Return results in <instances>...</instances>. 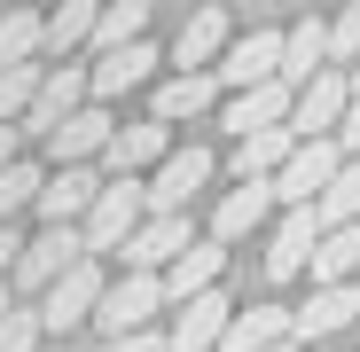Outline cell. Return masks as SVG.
<instances>
[{
	"label": "cell",
	"instance_id": "2",
	"mask_svg": "<svg viewBox=\"0 0 360 352\" xmlns=\"http://www.w3.org/2000/svg\"><path fill=\"white\" fill-rule=\"evenodd\" d=\"M165 306H172V298H165V274H117V282L102 289L94 329H102V344L141 337V329H157V313H165Z\"/></svg>",
	"mask_w": 360,
	"mask_h": 352
},
{
	"label": "cell",
	"instance_id": "29",
	"mask_svg": "<svg viewBox=\"0 0 360 352\" xmlns=\"http://www.w3.org/2000/svg\"><path fill=\"white\" fill-rule=\"evenodd\" d=\"M47 172H55V164H39V157H24V164H8V172H0V227H16V211H39Z\"/></svg>",
	"mask_w": 360,
	"mask_h": 352
},
{
	"label": "cell",
	"instance_id": "15",
	"mask_svg": "<svg viewBox=\"0 0 360 352\" xmlns=\"http://www.w3.org/2000/svg\"><path fill=\"white\" fill-rule=\"evenodd\" d=\"M345 110H352V71H321L314 86H297V110H290V133H297V141H337Z\"/></svg>",
	"mask_w": 360,
	"mask_h": 352
},
{
	"label": "cell",
	"instance_id": "7",
	"mask_svg": "<svg viewBox=\"0 0 360 352\" xmlns=\"http://www.w3.org/2000/svg\"><path fill=\"white\" fill-rule=\"evenodd\" d=\"M117 274L102 266V259H86V266H71L63 282H55L47 289V298H39V321L55 329V337H63V329H94V313H102V289H110Z\"/></svg>",
	"mask_w": 360,
	"mask_h": 352
},
{
	"label": "cell",
	"instance_id": "33",
	"mask_svg": "<svg viewBox=\"0 0 360 352\" xmlns=\"http://www.w3.org/2000/svg\"><path fill=\"white\" fill-rule=\"evenodd\" d=\"M39 337H47L39 306H16L8 321H0V352H39Z\"/></svg>",
	"mask_w": 360,
	"mask_h": 352
},
{
	"label": "cell",
	"instance_id": "9",
	"mask_svg": "<svg viewBox=\"0 0 360 352\" xmlns=\"http://www.w3.org/2000/svg\"><path fill=\"white\" fill-rule=\"evenodd\" d=\"M196 243H204L196 219H141V227H134V243L117 251V274H172L180 251H196Z\"/></svg>",
	"mask_w": 360,
	"mask_h": 352
},
{
	"label": "cell",
	"instance_id": "3",
	"mask_svg": "<svg viewBox=\"0 0 360 352\" xmlns=\"http://www.w3.org/2000/svg\"><path fill=\"white\" fill-rule=\"evenodd\" d=\"M141 219H149V181H110L79 235H86V251H94V259H117V251L134 243V227H141Z\"/></svg>",
	"mask_w": 360,
	"mask_h": 352
},
{
	"label": "cell",
	"instance_id": "30",
	"mask_svg": "<svg viewBox=\"0 0 360 352\" xmlns=\"http://www.w3.org/2000/svg\"><path fill=\"white\" fill-rule=\"evenodd\" d=\"M134 39H149V0H110L102 24H94V55H117Z\"/></svg>",
	"mask_w": 360,
	"mask_h": 352
},
{
	"label": "cell",
	"instance_id": "1",
	"mask_svg": "<svg viewBox=\"0 0 360 352\" xmlns=\"http://www.w3.org/2000/svg\"><path fill=\"white\" fill-rule=\"evenodd\" d=\"M212 172H219V157H212L204 141L172 149V157L149 172V219H188V211H196V196L212 188Z\"/></svg>",
	"mask_w": 360,
	"mask_h": 352
},
{
	"label": "cell",
	"instance_id": "22",
	"mask_svg": "<svg viewBox=\"0 0 360 352\" xmlns=\"http://www.w3.org/2000/svg\"><path fill=\"white\" fill-rule=\"evenodd\" d=\"M290 329H297V306L259 298V306H243V313H235V329L219 337V352H274V344H290Z\"/></svg>",
	"mask_w": 360,
	"mask_h": 352
},
{
	"label": "cell",
	"instance_id": "34",
	"mask_svg": "<svg viewBox=\"0 0 360 352\" xmlns=\"http://www.w3.org/2000/svg\"><path fill=\"white\" fill-rule=\"evenodd\" d=\"M102 352H172V329H141V337H117Z\"/></svg>",
	"mask_w": 360,
	"mask_h": 352
},
{
	"label": "cell",
	"instance_id": "21",
	"mask_svg": "<svg viewBox=\"0 0 360 352\" xmlns=\"http://www.w3.org/2000/svg\"><path fill=\"white\" fill-rule=\"evenodd\" d=\"M360 321V282H345V289H314L306 306H297V329H290V344L306 352V344H321V337H345Z\"/></svg>",
	"mask_w": 360,
	"mask_h": 352
},
{
	"label": "cell",
	"instance_id": "37",
	"mask_svg": "<svg viewBox=\"0 0 360 352\" xmlns=\"http://www.w3.org/2000/svg\"><path fill=\"white\" fill-rule=\"evenodd\" d=\"M24 164V126H0V172Z\"/></svg>",
	"mask_w": 360,
	"mask_h": 352
},
{
	"label": "cell",
	"instance_id": "31",
	"mask_svg": "<svg viewBox=\"0 0 360 352\" xmlns=\"http://www.w3.org/2000/svg\"><path fill=\"white\" fill-rule=\"evenodd\" d=\"M314 211H321V227H360V157H345V172L329 181V196Z\"/></svg>",
	"mask_w": 360,
	"mask_h": 352
},
{
	"label": "cell",
	"instance_id": "14",
	"mask_svg": "<svg viewBox=\"0 0 360 352\" xmlns=\"http://www.w3.org/2000/svg\"><path fill=\"white\" fill-rule=\"evenodd\" d=\"M321 211H282L274 235H266V282H297V274H314V251H321Z\"/></svg>",
	"mask_w": 360,
	"mask_h": 352
},
{
	"label": "cell",
	"instance_id": "39",
	"mask_svg": "<svg viewBox=\"0 0 360 352\" xmlns=\"http://www.w3.org/2000/svg\"><path fill=\"white\" fill-rule=\"evenodd\" d=\"M274 352H297V344H274Z\"/></svg>",
	"mask_w": 360,
	"mask_h": 352
},
{
	"label": "cell",
	"instance_id": "10",
	"mask_svg": "<svg viewBox=\"0 0 360 352\" xmlns=\"http://www.w3.org/2000/svg\"><path fill=\"white\" fill-rule=\"evenodd\" d=\"M227 47H235V16L219 0H204V8H188L180 32H172V71H219Z\"/></svg>",
	"mask_w": 360,
	"mask_h": 352
},
{
	"label": "cell",
	"instance_id": "11",
	"mask_svg": "<svg viewBox=\"0 0 360 352\" xmlns=\"http://www.w3.org/2000/svg\"><path fill=\"white\" fill-rule=\"evenodd\" d=\"M117 126H126V117H117L110 102H86L79 117H63V126L47 133L55 172H63V164H102V157H110V141H117Z\"/></svg>",
	"mask_w": 360,
	"mask_h": 352
},
{
	"label": "cell",
	"instance_id": "16",
	"mask_svg": "<svg viewBox=\"0 0 360 352\" xmlns=\"http://www.w3.org/2000/svg\"><path fill=\"white\" fill-rule=\"evenodd\" d=\"M274 211H282V204H274V181H235V188L212 204V243H227V251H235V243H251V235H259Z\"/></svg>",
	"mask_w": 360,
	"mask_h": 352
},
{
	"label": "cell",
	"instance_id": "6",
	"mask_svg": "<svg viewBox=\"0 0 360 352\" xmlns=\"http://www.w3.org/2000/svg\"><path fill=\"white\" fill-rule=\"evenodd\" d=\"M227 94H251V86H274L282 79V24H251V32H235V47L219 55V71H212Z\"/></svg>",
	"mask_w": 360,
	"mask_h": 352
},
{
	"label": "cell",
	"instance_id": "20",
	"mask_svg": "<svg viewBox=\"0 0 360 352\" xmlns=\"http://www.w3.org/2000/svg\"><path fill=\"white\" fill-rule=\"evenodd\" d=\"M157 63H172V47H157V39H134V47H117V55H94V102H117V94H134V86H157Z\"/></svg>",
	"mask_w": 360,
	"mask_h": 352
},
{
	"label": "cell",
	"instance_id": "17",
	"mask_svg": "<svg viewBox=\"0 0 360 352\" xmlns=\"http://www.w3.org/2000/svg\"><path fill=\"white\" fill-rule=\"evenodd\" d=\"M290 110H297V86L274 79V86H251V94H227V102H219V126H227L235 141H251V133L290 126Z\"/></svg>",
	"mask_w": 360,
	"mask_h": 352
},
{
	"label": "cell",
	"instance_id": "25",
	"mask_svg": "<svg viewBox=\"0 0 360 352\" xmlns=\"http://www.w3.org/2000/svg\"><path fill=\"white\" fill-rule=\"evenodd\" d=\"M47 63V16L8 8L0 16V71H39Z\"/></svg>",
	"mask_w": 360,
	"mask_h": 352
},
{
	"label": "cell",
	"instance_id": "28",
	"mask_svg": "<svg viewBox=\"0 0 360 352\" xmlns=\"http://www.w3.org/2000/svg\"><path fill=\"white\" fill-rule=\"evenodd\" d=\"M360 274V227H329L314 251V289H345Z\"/></svg>",
	"mask_w": 360,
	"mask_h": 352
},
{
	"label": "cell",
	"instance_id": "18",
	"mask_svg": "<svg viewBox=\"0 0 360 352\" xmlns=\"http://www.w3.org/2000/svg\"><path fill=\"white\" fill-rule=\"evenodd\" d=\"M172 149H180V141H172V126H157V117H134V126H117V141H110L102 172H110V181H141V172H157Z\"/></svg>",
	"mask_w": 360,
	"mask_h": 352
},
{
	"label": "cell",
	"instance_id": "23",
	"mask_svg": "<svg viewBox=\"0 0 360 352\" xmlns=\"http://www.w3.org/2000/svg\"><path fill=\"white\" fill-rule=\"evenodd\" d=\"M321 71H337V63H329V24H321V16L282 24V79H290V86H314Z\"/></svg>",
	"mask_w": 360,
	"mask_h": 352
},
{
	"label": "cell",
	"instance_id": "35",
	"mask_svg": "<svg viewBox=\"0 0 360 352\" xmlns=\"http://www.w3.org/2000/svg\"><path fill=\"white\" fill-rule=\"evenodd\" d=\"M24 243H32V235H16V227H0V274H8V282H16V266H24Z\"/></svg>",
	"mask_w": 360,
	"mask_h": 352
},
{
	"label": "cell",
	"instance_id": "19",
	"mask_svg": "<svg viewBox=\"0 0 360 352\" xmlns=\"http://www.w3.org/2000/svg\"><path fill=\"white\" fill-rule=\"evenodd\" d=\"M235 306L227 289H204V298H188V306H172V352H219V337L235 329Z\"/></svg>",
	"mask_w": 360,
	"mask_h": 352
},
{
	"label": "cell",
	"instance_id": "38",
	"mask_svg": "<svg viewBox=\"0 0 360 352\" xmlns=\"http://www.w3.org/2000/svg\"><path fill=\"white\" fill-rule=\"evenodd\" d=\"M8 313H16V289H8V282H0V321H8Z\"/></svg>",
	"mask_w": 360,
	"mask_h": 352
},
{
	"label": "cell",
	"instance_id": "13",
	"mask_svg": "<svg viewBox=\"0 0 360 352\" xmlns=\"http://www.w3.org/2000/svg\"><path fill=\"white\" fill-rule=\"evenodd\" d=\"M102 188H110V172H102V164H63V172H47L39 227H86V211L102 204Z\"/></svg>",
	"mask_w": 360,
	"mask_h": 352
},
{
	"label": "cell",
	"instance_id": "26",
	"mask_svg": "<svg viewBox=\"0 0 360 352\" xmlns=\"http://www.w3.org/2000/svg\"><path fill=\"white\" fill-rule=\"evenodd\" d=\"M290 157H297V133H290V126H274V133L235 141V157H227V164H235V181H274Z\"/></svg>",
	"mask_w": 360,
	"mask_h": 352
},
{
	"label": "cell",
	"instance_id": "36",
	"mask_svg": "<svg viewBox=\"0 0 360 352\" xmlns=\"http://www.w3.org/2000/svg\"><path fill=\"white\" fill-rule=\"evenodd\" d=\"M337 149H345V157H360V94H352V110H345V126H337Z\"/></svg>",
	"mask_w": 360,
	"mask_h": 352
},
{
	"label": "cell",
	"instance_id": "5",
	"mask_svg": "<svg viewBox=\"0 0 360 352\" xmlns=\"http://www.w3.org/2000/svg\"><path fill=\"white\" fill-rule=\"evenodd\" d=\"M94 251H86V235L79 227H39L32 243H24V266H16V289L24 298H47L55 282H63L71 266H86Z\"/></svg>",
	"mask_w": 360,
	"mask_h": 352
},
{
	"label": "cell",
	"instance_id": "8",
	"mask_svg": "<svg viewBox=\"0 0 360 352\" xmlns=\"http://www.w3.org/2000/svg\"><path fill=\"white\" fill-rule=\"evenodd\" d=\"M94 102V63H47V79H39V102H32V117H24V141L39 133H55L63 117H79Z\"/></svg>",
	"mask_w": 360,
	"mask_h": 352
},
{
	"label": "cell",
	"instance_id": "27",
	"mask_svg": "<svg viewBox=\"0 0 360 352\" xmlns=\"http://www.w3.org/2000/svg\"><path fill=\"white\" fill-rule=\"evenodd\" d=\"M94 24H102V0H63V8L47 16V55L71 63L79 47H94Z\"/></svg>",
	"mask_w": 360,
	"mask_h": 352
},
{
	"label": "cell",
	"instance_id": "12",
	"mask_svg": "<svg viewBox=\"0 0 360 352\" xmlns=\"http://www.w3.org/2000/svg\"><path fill=\"white\" fill-rule=\"evenodd\" d=\"M219 102H227V86L212 79V71H165L157 86H149V117L157 126H180V117H219Z\"/></svg>",
	"mask_w": 360,
	"mask_h": 352
},
{
	"label": "cell",
	"instance_id": "24",
	"mask_svg": "<svg viewBox=\"0 0 360 352\" xmlns=\"http://www.w3.org/2000/svg\"><path fill=\"white\" fill-rule=\"evenodd\" d=\"M219 274H227V243H212V235H204V243L180 251V266L165 274V298L188 306V298H204V289H219Z\"/></svg>",
	"mask_w": 360,
	"mask_h": 352
},
{
	"label": "cell",
	"instance_id": "32",
	"mask_svg": "<svg viewBox=\"0 0 360 352\" xmlns=\"http://www.w3.org/2000/svg\"><path fill=\"white\" fill-rule=\"evenodd\" d=\"M329 63L337 71H360V0L345 16H329Z\"/></svg>",
	"mask_w": 360,
	"mask_h": 352
},
{
	"label": "cell",
	"instance_id": "4",
	"mask_svg": "<svg viewBox=\"0 0 360 352\" xmlns=\"http://www.w3.org/2000/svg\"><path fill=\"white\" fill-rule=\"evenodd\" d=\"M337 172H345V149H337V141H297V157L274 172V204H282V211H314V204L329 196Z\"/></svg>",
	"mask_w": 360,
	"mask_h": 352
}]
</instances>
